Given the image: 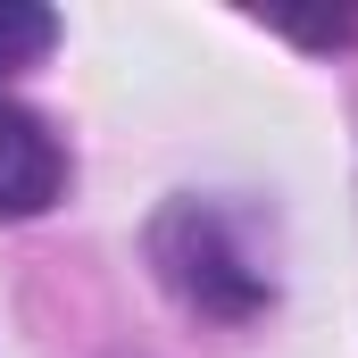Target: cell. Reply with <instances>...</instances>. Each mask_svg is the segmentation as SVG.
<instances>
[{
	"label": "cell",
	"instance_id": "1",
	"mask_svg": "<svg viewBox=\"0 0 358 358\" xmlns=\"http://www.w3.org/2000/svg\"><path fill=\"white\" fill-rule=\"evenodd\" d=\"M150 267L159 283L176 292L192 317H259L275 300L267 267H250V250L234 242V225H225V208H208V200H176V208H159V225H150Z\"/></svg>",
	"mask_w": 358,
	"mask_h": 358
},
{
	"label": "cell",
	"instance_id": "2",
	"mask_svg": "<svg viewBox=\"0 0 358 358\" xmlns=\"http://www.w3.org/2000/svg\"><path fill=\"white\" fill-rule=\"evenodd\" d=\"M67 192V150L17 100H0V217H42Z\"/></svg>",
	"mask_w": 358,
	"mask_h": 358
},
{
	"label": "cell",
	"instance_id": "3",
	"mask_svg": "<svg viewBox=\"0 0 358 358\" xmlns=\"http://www.w3.org/2000/svg\"><path fill=\"white\" fill-rule=\"evenodd\" d=\"M59 42V17L50 8H0V67H25Z\"/></svg>",
	"mask_w": 358,
	"mask_h": 358
}]
</instances>
